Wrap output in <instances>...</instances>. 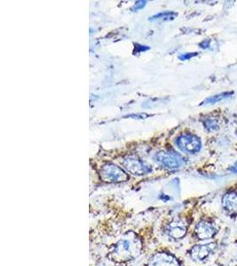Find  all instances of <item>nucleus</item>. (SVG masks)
Returning a JSON list of instances; mask_svg holds the SVG:
<instances>
[{
  "label": "nucleus",
  "instance_id": "4468645a",
  "mask_svg": "<svg viewBox=\"0 0 237 266\" xmlns=\"http://www.w3.org/2000/svg\"><path fill=\"white\" fill-rule=\"evenodd\" d=\"M150 115L148 114H144V113H140V114H131V115H127L124 116L125 118H134V119H146L149 117Z\"/></svg>",
  "mask_w": 237,
  "mask_h": 266
},
{
  "label": "nucleus",
  "instance_id": "9d476101",
  "mask_svg": "<svg viewBox=\"0 0 237 266\" xmlns=\"http://www.w3.org/2000/svg\"><path fill=\"white\" fill-rule=\"evenodd\" d=\"M222 207L229 216L237 215V192H226L222 198Z\"/></svg>",
  "mask_w": 237,
  "mask_h": 266
},
{
  "label": "nucleus",
  "instance_id": "f8f14e48",
  "mask_svg": "<svg viewBox=\"0 0 237 266\" xmlns=\"http://www.w3.org/2000/svg\"><path fill=\"white\" fill-rule=\"evenodd\" d=\"M204 127L210 130V131H214L219 129V122L217 121V119L212 118V117H209L204 121Z\"/></svg>",
  "mask_w": 237,
  "mask_h": 266
},
{
  "label": "nucleus",
  "instance_id": "6e6552de",
  "mask_svg": "<svg viewBox=\"0 0 237 266\" xmlns=\"http://www.w3.org/2000/svg\"><path fill=\"white\" fill-rule=\"evenodd\" d=\"M188 232V226L184 220L181 218H175L170 224H168L165 229L167 235L173 240H181L184 238Z\"/></svg>",
  "mask_w": 237,
  "mask_h": 266
},
{
  "label": "nucleus",
  "instance_id": "f03ea898",
  "mask_svg": "<svg viewBox=\"0 0 237 266\" xmlns=\"http://www.w3.org/2000/svg\"><path fill=\"white\" fill-rule=\"evenodd\" d=\"M100 176L104 182L107 183H120L129 179L128 174L114 163L104 164L100 170Z\"/></svg>",
  "mask_w": 237,
  "mask_h": 266
},
{
  "label": "nucleus",
  "instance_id": "9b49d317",
  "mask_svg": "<svg viewBox=\"0 0 237 266\" xmlns=\"http://www.w3.org/2000/svg\"><path fill=\"white\" fill-rule=\"evenodd\" d=\"M177 15L178 14L175 12H163V13H159V14H156V15L149 17L148 21H150V22H167V21L174 20Z\"/></svg>",
  "mask_w": 237,
  "mask_h": 266
},
{
  "label": "nucleus",
  "instance_id": "1a4fd4ad",
  "mask_svg": "<svg viewBox=\"0 0 237 266\" xmlns=\"http://www.w3.org/2000/svg\"><path fill=\"white\" fill-rule=\"evenodd\" d=\"M217 233L216 226L207 220H201L195 227V234L198 240H205L212 239Z\"/></svg>",
  "mask_w": 237,
  "mask_h": 266
},
{
  "label": "nucleus",
  "instance_id": "0eeeda50",
  "mask_svg": "<svg viewBox=\"0 0 237 266\" xmlns=\"http://www.w3.org/2000/svg\"><path fill=\"white\" fill-rule=\"evenodd\" d=\"M147 266H182L177 257L168 252H157L148 260Z\"/></svg>",
  "mask_w": 237,
  "mask_h": 266
},
{
  "label": "nucleus",
  "instance_id": "ddd939ff",
  "mask_svg": "<svg viewBox=\"0 0 237 266\" xmlns=\"http://www.w3.org/2000/svg\"><path fill=\"white\" fill-rule=\"evenodd\" d=\"M231 95V93H222V94H219V95H215V96H211L210 98H208L207 100L204 101V104H214L219 102L220 100H224L226 98H228V97Z\"/></svg>",
  "mask_w": 237,
  "mask_h": 266
},
{
  "label": "nucleus",
  "instance_id": "f3484780",
  "mask_svg": "<svg viewBox=\"0 0 237 266\" xmlns=\"http://www.w3.org/2000/svg\"><path fill=\"white\" fill-rule=\"evenodd\" d=\"M197 52H189V53H184L182 55L179 57V59L182 60H188V59H191L194 56H197Z\"/></svg>",
  "mask_w": 237,
  "mask_h": 266
},
{
  "label": "nucleus",
  "instance_id": "423d86ee",
  "mask_svg": "<svg viewBox=\"0 0 237 266\" xmlns=\"http://www.w3.org/2000/svg\"><path fill=\"white\" fill-rule=\"evenodd\" d=\"M217 245L214 242L207 244H198L189 250L190 257L197 262H203L214 253Z\"/></svg>",
  "mask_w": 237,
  "mask_h": 266
},
{
  "label": "nucleus",
  "instance_id": "39448f33",
  "mask_svg": "<svg viewBox=\"0 0 237 266\" xmlns=\"http://www.w3.org/2000/svg\"><path fill=\"white\" fill-rule=\"evenodd\" d=\"M176 144L182 151L188 154H196L201 150V141L192 134H183L178 138Z\"/></svg>",
  "mask_w": 237,
  "mask_h": 266
},
{
  "label": "nucleus",
  "instance_id": "a211bd4d",
  "mask_svg": "<svg viewBox=\"0 0 237 266\" xmlns=\"http://www.w3.org/2000/svg\"><path fill=\"white\" fill-rule=\"evenodd\" d=\"M230 170H231L232 172H233V173H237V163H235L233 166L231 167Z\"/></svg>",
  "mask_w": 237,
  "mask_h": 266
},
{
  "label": "nucleus",
  "instance_id": "f257e3e1",
  "mask_svg": "<svg viewBox=\"0 0 237 266\" xmlns=\"http://www.w3.org/2000/svg\"><path fill=\"white\" fill-rule=\"evenodd\" d=\"M142 251V241L134 233H127L114 245L109 257L117 262H125L135 259Z\"/></svg>",
  "mask_w": 237,
  "mask_h": 266
},
{
  "label": "nucleus",
  "instance_id": "7ed1b4c3",
  "mask_svg": "<svg viewBox=\"0 0 237 266\" xmlns=\"http://www.w3.org/2000/svg\"><path fill=\"white\" fill-rule=\"evenodd\" d=\"M157 163L168 170H178L184 164V159L182 155L173 151H161L155 155Z\"/></svg>",
  "mask_w": 237,
  "mask_h": 266
},
{
  "label": "nucleus",
  "instance_id": "2eb2a0df",
  "mask_svg": "<svg viewBox=\"0 0 237 266\" xmlns=\"http://www.w3.org/2000/svg\"><path fill=\"white\" fill-rule=\"evenodd\" d=\"M147 5V1H137L135 5L134 6V8H132V11L133 12H137L139 10H141L142 8H145V6Z\"/></svg>",
  "mask_w": 237,
  "mask_h": 266
},
{
  "label": "nucleus",
  "instance_id": "20e7f679",
  "mask_svg": "<svg viewBox=\"0 0 237 266\" xmlns=\"http://www.w3.org/2000/svg\"><path fill=\"white\" fill-rule=\"evenodd\" d=\"M122 165L127 172L134 176H143L151 171V168L137 156H127L123 160Z\"/></svg>",
  "mask_w": 237,
  "mask_h": 266
},
{
  "label": "nucleus",
  "instance_id": "dca6fc26",
  "mask_svg": "<svg viewBox=\"0 0 237 266\" xmlns=\"http://www.w3.org/2000/svg\"><path fill=\"white\" fill-rule=\"evenodd\" d=\"M135 49H134V54L136 53H141L142 52H146L149 49V46H146V45H141V44H134Z\"/></svg>",
  "mask_w": 237,
  "mask_h": 266
}]
</instances>
